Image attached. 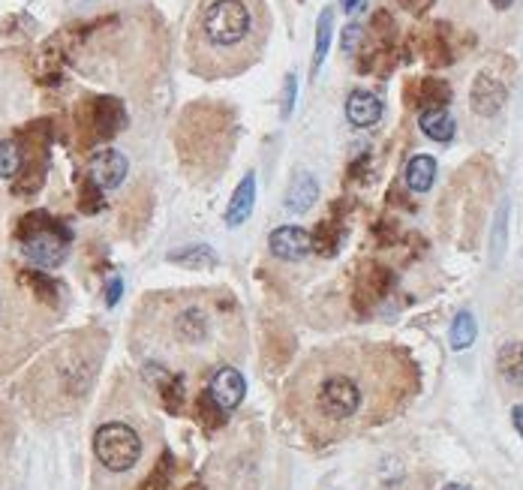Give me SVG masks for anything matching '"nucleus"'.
Wrapping results in <instances>:
<instances>
[{
  "mask_svg": "<svg viewBox=\"0 0 523 490\" xmlns=\"http://www.w3.org/2000/svg\"><path fill=\"white\" fill-rule=\"evenodd\" d=\"M106 346L109 337L100 331H76L49 346L19 385L25 409L43 424L82 412L100 382Z\"/></svg>",
  "mask_w": 523,
  "mask_h": 490,
  "instance_id": "obj_4",
  "label": "nucleus"
},
{
  "mask_svg": "<svg viewBox=\"0 0 523 490\" xmlns=\"http://www.w3.org/2000/svg\"><path fill=\"white\" fill-rule=\"evenodd\" d=\"M22 88V73L16 64H10L7 58H0V121H7L10 115H16V103H19V91Z\"/></svg>",
  "mask_w": 523,
  "mask_h": 490,
  "instance_id": "obj_14",
  "label": "nucleus"
},
{
  "mask_svg": "<svg viewBox=\"0 0 523 490\" xmlns=\"http://www.w3.org/2000/svg\"><path fill=\"white\" fill-rule=\"evenodd\" d=\"M118 298H121V280H118V277H112V283H109V307H112V304H118Z\"/></svg>",
  "mask_w": 523,
  "mask_h": 490,
  "instance_id": "obj_31",
  "label": "nucleus"
},
{
  "mask_svg": "<svg viewBox=\"0 0 523 490\" xmlns=\"http://www.w3.org/2000/svg\"><path fill=\"white\" fill-rule=\"evenodd\" d=\"M511 421H514V430L523 436V403H517V406L511 409Z\"/></svg>",
  "mask_w": 523,
  "mask_h": 490,
  "instance_id": "obj_30",
  "label": "nucleus"
},
{
  "mask_svg": "<svg viewBox=\"0 0 523 490\" xmlns=\"http://www.w3.org/2000/svg\"><path fill=\"white\" fill-rule=\"evenodd\" d=\"M415 388L409 361L376 343L313 349L286 385V409L313 442H340L394 418Z\"/></svg>",
  "mask_w": 523,
  "mask_h": 490,
  "instance_id": "obj_1",
  "label": "nucleus"
},
{
  "mask_svg": "<svg viewBox=\"0 0 523 490\" xmlns=\"http://www.w3.org/2000/svg\"><path fill=\"white\" fill-rule=\"evenodd\" d=\"M331 25H334V10L325 7L319 16V28H316V52H313V76L319 73L325 55H328V43H331Z\"/></svg>",
  "mask_w": 523,
  "mask_h": 490,
  "instance_id": "obj_21",
  "label": "nucleus"
},
{
  "mask_svg": "<svg viewBox=\"0 0 523 490\" xmlns=\"http://www.w3.org/2000/svg\"><path fill=\"white\" fill-rule=\"evenodd\" d=\"M94 118H97V133L100 136H115L124 127V109H121L118 100H100Z\"/></svg>",
  "mask_w": 523,
  "mask_h": 490,
  "instance_id": "obj_19",
  "label": "nucleus"
},
{
  "mask_svg": "<svg viewBox=\"0 0 523 490\" xmlns=\"http://www.w3.org/2000/svg\"><path fill=\"white\" fill-rule=\"evenodd\" d=\"M451 100V88L439 79H424L421 91H418V103L430 106V109H445V103Z\"/></svg>",
  "mask_w": 523,
  "mask_h": 490,
  "instance_id": "obj_23",
  "label": "nucleus"
},
{
  "mask_svg": "<svg viewBox=\"0 0 523 490\" xmlns=\"http://www.w3.org/2000/svg\"><path fill=\"white\" fill-rule=\"evenodd\" d=\"M418 127L433 142H448L454 136V130H457V124H454L448 109H424L421 118H418Z\"/></svg>",
  "mask_w": 523,
  "mask_h": 490,
  "instance_id": "obj_18",
  "label": "nucleus"
},
{
  "mask_svg": "<svg viewBox=\"0 0 523 490\" xmlns=\"http://www.w3.org/2000/svg\"><path fill=\"white\" fill-rule=\"evenodd\" d=\"M490 7H493L496 13H508V10L514 7V0H490Z\"/></svg>",
  "mask_w": 523,
  "mask_h": 490,
  "instance_id": "obj_32",
  "label": "nucleus"
},
{
  "mask_svg": "<svg viewBox=\"0 0 523 490\" xmlns=\"http://www.w3.org/2000/svg\"><path fill=\"white\" fill-rule=\"evenodd\" d=\"M268 250H271L274 259L298 262V259H304V256L313 250V238H310V232L301 229V226H280V229L271 232Z\"/></svg>",
  "mask_w": 523,
  "mask_h": 490,
  "instance_id": "obj_11",
  "label": "nucleus"
},
{
  "mask_svg": "<svg viewBox=\"0 0 523 490\" xmlns=\"http://www.w3.org/2000/svg\"><path fill=\"white\" fill-rule=\"evenodd\" d=\"M127 172H130V163H127V157H124L121 151H115V148H103V151H97V154L88 160V181H91V187H97L100 193H103V190L121 187L124 178H127Z\"/></svg>",
  "mask_w": 523,
  "mask_h": 490,
  "instance_id": "obj_9",
  "label": "nucleus"
},
{
  "mask_svg": "<svg viewBox=\"0 0 523 490\" xmlns=\"http://www.w3.org/2000/svg\"><path fill=\"white\" fill-rule=\"evenodd\" d=\"M244 394H247V382H244V376L238 373V367L223 364V367H217V370L211 373V379H208V394H205V397H208L220 412L238 409L241 400H244Z\"/></svg>",
  "mask_w": 523,
  "mask_h": 490,
  "instance_id": "obj_8",
  "label": "nucleus"
},
{
  "mask_svg": "<svg viewBox=\"0 0 523 490\" xmlns=\"http://www.w3.org/2000/svg\"><path fill=\"white\" fill-rule=\"evenodd\" d=\"M400 7L409 10V13H424L433 7V0H400Z\"/></svg>",
  "mask_w": 523,
  "mask_h": 490,
  "instance_id": "obj_28",
  "label": "nucleus"
},
{
  "mask_svg": "<svg viewBox=\"0 0 523 490\" xmlns=\"http://www.w3.org/2000/svg\"><path fill=\"white\" fill-rule=\"evenodd\" d=\"M361 43H364V28H361V25H349V28L343 31V52H346V55H355Z\"/></svg>",
  "mask_w": 523,
  "mask_h": 490,
  "instance_id": "obj_25",
  "label": "nucleus"
},
{
  "mask_svg": "<svg viewBox=\"0 0 523 490\" xmlns=\"http://www.w3.org/2000/svg\"><path fill=\"white\" fill-rule=\"evenodd\" d=\"M346 118L352 127H373L382 118V100L373 91H352L346 100Z\"/></svg>",
  "mask_w": 523,
  "mask_h": 490,
  "instance_id": "obj_12",
  "label": "nucleus"
},
{
  "mask_svg": "<svg viewBox=\"0 0 523 490\" xmlns=\"http://www.w3.org/2000/svg\"><path fill=\"white\" fill-rule=\"evenodd\" d=\"M475 334H478L475 316H472L469 310H460V313L454 316V322H451V346H454V349H469V346L475 343Z\"/></svg>",
  "mask_w": 523,
  "mask_h": 490,
  "instance_id": "obj_20",
  "label": "nucleus"
},
{
  "mask_svg": "<svg viewBox=\"0 0 523 490\" xmlns=\"http://www.w3.org/2000/svg\"><path fill=\"white\" fill-rule=\"evenodd\" d=\"M340 4H343V13H349V16H358L367 10V0H340Z\"/></svg>",
  "mask_w": 523,
  "mask_h": 490,
  "instance_id": "obj_29",
  "label": "nucleus"
},
{
  "mask_svg": "<svg viewBox=\"0 0 523 490\" xmlns=\"http://www.w3.org/2000/svg\"><path fill=\"white\" fill-rule=\"evenodd\" d=\"M55 283L40 274H19L0 262V379L16 373L49 340L58 316Z\"/></svg>",
  "mask_w": 523,
  "mask_h": 490,
  "instance_id": "obj_6",
  "label": "nucleus"
},
{
  "mask_svg": "<svg viewBox=\"0 0 523 490\" xmlns=\"http://www.w3.org/2000/svg\"><path fill=\"white\" fill-rule=\"evenodd\" d=\"M442 490H469L466 484H460V481H451V484H445Z\"/></svg>",
  "mask_w": 523,
  "mask_h": 490,
  "instance_id": "obj_33",
  "label": "nucleus"
},
{
  "mask_svg": "<svg viewBox=\"0 0 523 490\" xmlns=\"http://www.w3.org/2000/svg\"><path fill=\"white\" fill-rule=\"evenodd\" d=\"M22 163H25V157H22L19 142L0 139V178H16L19 169H22Z\"/></svg>",
  "mask_w": 523,
  "mask_h": 490,
  "instance_id": "obj_22",
  "label": "nucleus"
},
{
  "mask_svg": "<svg viewBox=\"0 0 523 490\" xmlns=\"http://www.w3.org/2000/svg\"><path fill=\"white\" fill-rule=\"evenodd\" d=\"M295 76H286V91H283V118L292 115V106H295Z\"/></svg>",
  "mask_w": 523,
  "mask_h": 490,
  "instance_id": "obj_27",
  "label": "nucleus"
},
{
  "mask_svg": "<svg viewBox=\"0 0 523 490\" xmlns=\"http://www.w3.org/2000/svg\"><path fill=\"white\" fill-rule=\"evenodd\" d=\"M319 199V181L310 175V172H298L289 184V193H286V208L289 211H310Z\"/></svg>",
  "mask_w": 523,
  "mask_h": 490,
  "instance_id": "obj_15",
  "label": "nucleus"
},
{
  "mask_svg": "<svg viewBox=\"0 0 523 490\" xmlns=\"http://www.w3.org/2000/svg\"><path fill=\"white\" fill-rule=\"evenodd\" d=\"M496 370L499 376L514 385V388H523V340H511L499 349L496 355Z\"/></svg>",
  "mask_w": 523,
  "mask_h": 490,
  "instance_id": "obj_16",
  "label": "nucleus"
},
{
  "mask_svg": "<svg viewBox=\"0 0 523 490\" xmlns=\"http://www.w3.org/2000/svg\"><path fill=\"white\" fill-rule=\"evenodd\" d=\"M424 55H427V61H430L433 67H445V64L451 61V55H448V49H445V43H442L439 37H430V40H427Z\"/></svg>",
  "mask_w": 523,
  "mask_h": 490,
  "instance_id": "obj_24",
  "label": "nucleus"
},
{
  "mask_svg": "<svg viewBox=\"0 0 523 490\" xmlns=\"http://www.w3.org/2000/svg\"><path fill=\"white\" fill-rule=\"evenodd\" d=\"M508 100V91L505 85L493 76V73H478L475 82H472V94H469V103H472V112L481 115V118H493Z\"/></svg>",
  "mask_w": 523,
  "mask_h": 490,
  "instance_id": "obj_10",
  "label": "nucleus"
},
{
  "mask_svg": "<svg viewBox=\"0 0 523 490\" xmlns=\"http://www.w3.org/2000/svg\"><path fill=\"white\" fill-rule=\"evenodd\" d=\"M247 349L241 304L220 286L160 289L142 295L133 319V352L166 373H214Z\"/></svg>",
  "mask_w": 523,
  "mask_h": 490,
  "instance_id": "obj_2",
  "label": "nucleus"
},
{
  "mask_svg": "<svg viewBox=\"0 0 523 490\" xmlns=\"http://www.w3.org/2000/svg\"><path fill=\"white\" fill-rule=\"evenodd\" d=\"M31 223H34L31 232H22V250H25V256L34 265H40V268L61 265L64 256H67L70 235L58 223H52L49 217H43V214H37Z\"/></svg>",
  "mask_w": 523,
  "mask_h": 490,
  "instance_id": "obj_7",
  "label": "nucleus"
},
{
  "mask_svg": "<svg viewBox=\"0 0 523 490\" xmlns=\"http://www.w3.org/2000/svg\"><path fill=\"white\" fill-rule=\"evenodd\" d=\"M265 0H202L190 25V61L205 79L238 76L259 61L268 43Z\"/></svg>",
  "mask_w": 523,
  "mask_h": 490,
  "instance_id": "obj_5",
  "label": "nucleus"
},
{
  "mask_svg": "<svg viewBox=\"0 0 523 490\" xmlns=\"http://www.w3.org/2000/svg\"><path fill=\"white\" fill-rule=\"evenodd\" d=\"M373 31H376L382 40H391V37H394V19H391L385 10L376 13V16H373Z\"/></svg>",
  "mask_w": 523,
  "mask_h": 490,
  "instance_id": "obj_26",
  "label": "nucleus"
},
{
  "mask_svg": "<svg viewBox=\"0 0 523 490\" xmlns=\"http://www.w3.org/2000/svg\"><path fill=\"white\" fill-rule=\"evenodd\" d=\"M403 178H406V187H409L412 193H427V190L433 187V181H436V160H433L430 154H415V157L406 163Z\"/></svg>",
  "mask_w": 523,
  "mask_h": 490,
  "instance_id": "obj_17",
  "label": "nucleus"
},
{
  "mask_svg": "<svg viewBox=\"0 0 523 490\" xmlns=\"http://www.w3.org/2000/svg\"><path fill=\"white\" fill-rule=\"evenodd\" d=\"M160 448L163 424L154 400L133 379H121L109 391L91 436L94 490H133L154 469Z\"/></svg>",
  "mask_w": 523,
  "mask_h": 490,
  "instance_id": "obj_3",
  "label": "nucleus"
},
{
  "mask_svg": "<svg viewBox=\"0 0 523 490\" xmlns=\"http://www.w3.org/2000/svg\"><path fill=\"white\" fill-rule=\"evenodd\" d=\"M253 202H256V175L247 172V178L238 184V190L232 193V202H229V208H226V214H223L226 226L235 229V226L247 223L250 214H253Z\"/></svg>",
  "mask_w": 523,
  "mask_h": 490,
  "instance_id": "obj_13",
  "label": "nucleus"
}]
</instances>
